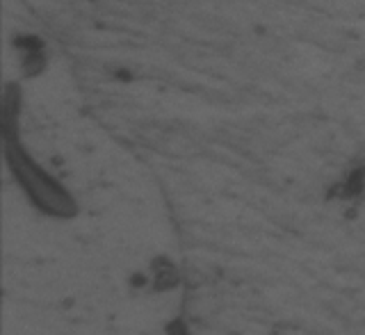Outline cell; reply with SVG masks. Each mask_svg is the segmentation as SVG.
<instances>
[{
    "label": "cell",
    "instance_id": "obj_1",
    "mask_svg": "<svg viewBox=\"0 0 365 335\" xmlns=\"http://www.w3.org/2000/svg\"><path fill=\"white\" fill-rule=\"evenodd\" d=\"M7 163L9 169L14 171L16 180L21 187L28 192L34 205H39L43 212L53 217H73L76 215V203L68 196V192L57 185L48 173L41 171L32 160L21 151V146L7 140Z\"/></svg>",
    "mask_w": 365,
    "mask_h": 335
},
{
    "label": "cell",
    "instance_id": "obj_2",
    "mask_svg": "<svg viewBox=\"0 0 365 335\" xmlns=\"http://www.w3.org/2000/svg\"><path fill=\"white\" fill-rule=\"evenodd\" d=\"M155 276H158V281H155V287H158V290H163V287L167 290V287H174V285L178 283V274H176V269L171 267V264H167V262H165V267H163V269H158Z\"/></svg>",
    "mask_w": 365,
    "mask_h": 335
},
{
    "label": "cell",
    "instance_id": "obj_3",
    "mask_svg": "<svg viewBox=\"0 0 365 335\" xmlns=\"http://www.w3.org/2000/svg\"><path fill=\"white\" fill-rule=\"evenodd\" d=\"M167 333H169V335H190V333H187V326L182 324V321H174V324H169Z\"/></svg>",
    "mask_w": 365,
    "mask_h": 335
}]
</instances>
